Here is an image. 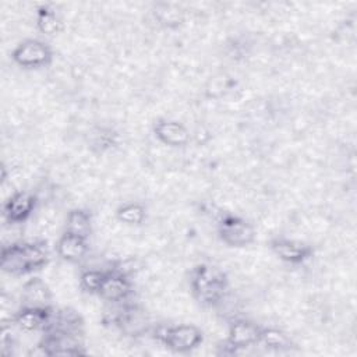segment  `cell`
Here are the masks:
<instances>
[{"mask_svg": "<svg viewBox=\"0 0 357 357\" xmlns=\"http://www.w3.org/2000/svg\"><path fill=\"white\" fill-rule=\"evenodd\" d=\"M49 261V251L43 241L14 243L1 250V269L13 276H21L43 268Z\"/></svg>", "mask_w": 357, "mask_h": 357, "instance_id": "cell-1", "label": "cell"}, {"mask_svg": "<svg viewBox=\"0 0 357 357\" xmlns=\"http://www.w3.org/2000/svg\"><path fill=\"white\" fill-rule=\"evenodd\" d=\"M190 286L194 297L204 305L219 304L227 291V278L219 268L209 264H198L191 271Z\"/></svg>", "mask_w": 357, "mask_h": 357, "instance_id": "cell-2", "label": "cell"}, {"mask_svg": "<svg viewBox=\"0 0 357 357\" xmlns=\"http://www.w3.org/2000/svg\"><path fill=\"white\" fill-rule=\"evenodd\" d=\"M155 336L170 350L176 353H188L197 349L202 340V331L190 324L160 328L155 332Z\"/></svg>", "mask_w": 357, "mask_h": 357, "instance_id": "cell-3", "label": "cell"}, {"mask_svg": "<svg viewBox=\"0 0 357 357\" xmlns=\"http://www.w3.org/2000/svg\"><path fill=\"white\" fill-rule=\"evenodd\" d=\"M219 238L230 247H245L255 240V230L245 219L226 213L218 223Z\"/></svg>", "mask_w": 357, "mask_h": 357, "instance_id": "cell-4", "label": "cell"}, {"mask_svg": "<svg viewBox=\"0 0 357 357\" xmlns=\"http://www.w3.org/2000/svg\"><path fill=\"white\" fill-rule=\"evenodd\" d=\"M52 49L39 39H25L11 53L13 61L25 68L45 67L52 61Z\"/></svg>", "mask_w": 357, "mask_h": 357, "instance_id": "cell-5", "label": "cell"}, {"mask_svg": "<svg viewBox=\"0 0 357 357\" xmlns=\"http://www.w3.org/2000/svg\"><path fill=\"white\" fill-rule=\"evenodd\" d=\"M131 293L132 286L128 276L119 269H112L106 272L98 296L107 303L117 304L126 301Z\"/></svg>", "mask_w": 357, "mask_h": 357, "instance_id": "cell-6", "label": "cell"}, {"mask_svg": "<svg viewBox=\"0 0 357 357\" xmlns=\"http://www.w3.org/2000/svg\"><path fill=\"white\" fill-rule=\"evenodd\" d=\"M53 317L52 307H22L15 312L13 321L25 332H45L50 326Z\"/></svg>", "mask_w": 357, "mask_h": 357, "instance_id": "cell-7", "label": "cell"}, {"mask_svg": "<svg viewBox=\"0 0 357 357\" xmlns=\"http://www.w3.org/2000/svg\"><path fill=\"white\" fill-rule=\"evenodd\" d=\"M271 250L279 259L287 264H301L314 252L311 245L286 237H276L271 240Z\"/></svg>", "mask_w": 357, "mask_h": 357, "instance_id": "cell-8", "label": "cell"}, {"mask_svg": "<svg viewBox=\"0 0 357 357\" xmlns=\"http://www.w3.org/2000/svg\"><path fill=\"white\" fill-rule=\"evenodd\" d=\"M261 326L248 319H236L229 325L226 344L231 350L245 349L259 343Z\"/></svg>", "mask_w": 357, "mask_h": 357, "instance_id": "cell-9", "label": "cell"}, {"mask_svg": "<svg viewBox=\"0 0 357 357\" xmlns=\"http://www.w3.org/2000/svg\"><path fill=\"white\" fill-rule=\"evenodd\" d=\"M36 206V197L28 191L14 192L4 204V218L10 223H21L26 220Z\"/></svg>", "mask_w": 357, "mask_h": 357, "instance_id": "cell-10", "label": "cell"}, {"mask_svg": "<svg viewBox=\"0 0 357 357\" xmlns=\"http://www.w3.org/2000/svg\"><path fill=\"white\" fill-rule=\"evenodd\" d=\"M113 322L121 329V332L130 336H139L146 331L145 312L137 305H123L116 314Z\"/></svg>", "mask_w": 357, "mask_h": 357, "instance_id": "cell-11", "label": "cell"}, {"mask_svg": "<svg viewBox=\"0 0 357 357\" xmlns=\"http://www.w3.org/2000/svg\"><path fill=\"white\" fill-rule=\"evenodd\" d=\"M155 137L165 145L178 148L184 146L190 141V132L187 127L174 120H159L153 126Z\"/></svg>", "mask_w": 357, "mask_h": 357, "instance_id": "cell-12", "label": "cell"}, {"mask_svg": "<svg viewBox=\"0 0 357 357\" xmlns=\"http://www.w3.org/2000/svg\"><path fill=\"white\" fill-rule=\"evenodd\" d=\"M89 250L88 238L71 234V233H63L56 244V252L57 255L67 261V262H79L82 261Z\"/></svg>", "mask_w": 357, "mask_h": 357, "instance_id": "cell-13", "label": "cell"}, {"mask_svg": "<svg viewBox=\"0 0 357 357\" xmlns=\"http://www.w3.org/2000/svg\"><path fill=\"white\" fill-rule=\"evenodd\" d=\"M50 301L52 291L40 278H31L22 284V307H50Z\"/></svg>", "mask_w": 357, "mask_h": 357, "instance_id": "cell-14", "label": "cell"}, {"mask_svg": "<svg viewBox=\"0 0 357 357\" xmlns=\"http://www.w3.org/2000/svg\"><path fill=\"white\" fill-rule=\"evenodd\" d=\"M64 231L71 233L84 238H88L92 233V218L91 213L85 209L75 208L67 213Z\"/></svg>", "mask_w": 357, "mask_h": 357, "instance_id": "cell-15", "label": "cell"}, {"mask_svg": "<svg viewBox=\"0 0 357 357\" xmlns=\"http://www.w3.org/2000/svg\"><path fill=\"white\" fill-rule=\"evenodd\" d=\"M116 218L128 226H139L146 219V209L138 202H128L117 208Z\"/></svg>", "mask_w": 357, "mask_h": 357, "instance_id": "cell-16", "label": "cell"}, {"mask_svg": "<svg viewBox=\"0 0 357 357\" xmlns=\"http://www.w3.org/2000/svg\"><path fill=\"white\" fill-rule=\"evenodd\" d=\"M259 343L272 350H289L291 347L290 337L278 328H262Z\"/></svg>", "mask_w": 357, "mask_h": 357, "instance_id": "cell-17", "label": "cell"}, {"mask_svg": "<svg viewBox=\"0 0 357 357\" xmlns=\"http://www.w3.org/2000/svg\"><path fill=\"white\" fill-rule=\"evenodd\" d=\"M36 25L40 32L46 35H56L61 29V21L54 10L47 6H42L38 10Z\"/></svg>", "mask_w": 357, "mask_h": 357, "instance_id": "cell-18", "label": "cell"}, {"mask_svg": "<svg viewBox=\"0 0 357 357\" xmlns=\"http://www.w3.org/2000/svg\"><path fill=\"white\" fill-rule=\"evenodd\" d=\"M106 272L98 269H86L79 278L81 287L89 294H98Z\"/></svg>", "mask_w": 357, "mask_h": 357, "instance_id": "cell-19", "label": "cell"}]
</instances>
